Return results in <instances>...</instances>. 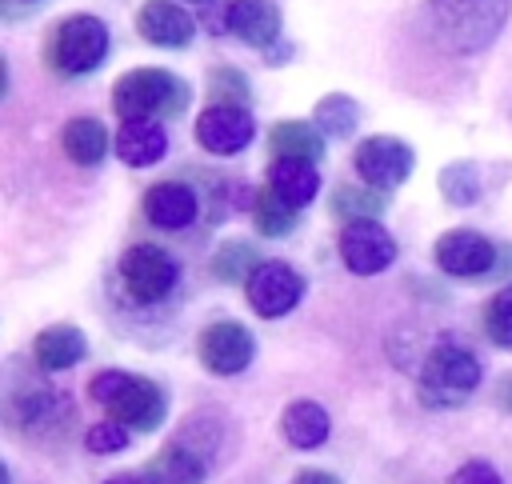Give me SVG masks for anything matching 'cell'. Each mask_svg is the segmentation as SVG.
I'll list each match as a JSON object with an SVG mask.
<instances>
[{"instance_id": "1", "label": "cell", "mask_w": 512, "mask_h": 484, "mask_svg": "<svg viewBox=\"0 0 512 484\" xmlns=\"http://www.w3.org/2000/svg\"><path fill=\"white\" fill-rule=\"evenodd\" d=\"M432 24L452 52H480L496 40L512 0H428Z\"/></svg>"}, {"instance_id": "2", "label": "cell", "mask_w": 512, "mask_h": 484, "mask_svg": "<svg viewBox=\"0 0 512 484\" xmlns=\"http://www.w3.org/2000/svg\"><path fill=\"white\" fill-rule=\"evenodd\" d=\"M188 104V84L164 68H136L112 84V108L124 120H152L176 116Z\"/></svg>"}, {"instance_id": "3", "label": "cell", "mask_w": 512, "mask_h": 484, "mask_svg": "<svg viewBox=\"0 0 512 484\" xmlns=\"http://www.w3.org/2000/svg\"><path fill=\"white\" fill-rule=\"evenodd\" d=\"M88 388H92V400H100L108 408V416L120 424L148 432L164 420V392L136 372H100V376H92Z\"/></svg>"}, {"instance_id": "4", "label": "cell", "mask_w": 512, "mask_h": 484, "mask_svg": "<svg viewBox=\"0 0 512 484\" xmlns=\"http://www.w3.org/2000/svg\"><path fill=\"white\" fill-rule=\"evenodd\" d=\"M108 56V28L96 16H68L52 28L48 40V64L64 76H84Z\"/></svg>"}, {"instance_id": "5", "label": "cell", "mask_w": 512, "mask_h": 484, "mask_svg": "<svg viewBox=\"0 0 512 484\" xmlns=\"http://www.w3.org/2000/svg\"><path fill=\"white\" fill-rule=\"evenodd\" d=\"M476 384H480V360L468 348L440 344L424 360V372H420V396H424V404H436V408L440 404H460Z\"/></svg>"}, {"instance_id": "6", "label": "cell", "mask_w": 512, "mask_h": 484, "mask_svg": "<svg viewBox=\"0 0 512 484\" xmlns=\"http://www.w3.org/2000/svg\"><path fill=\"white\" fill-rule=\"evenodd\" d=\"M120 276H124V288L132 300L140 304H152L160 296L172 292L176 284V260L160 248V244H132L120 260Z\"/></svg>"}, {"instance_id": "7", "label": "cell", "mask_w": 512, "mask_h": 484, "mask_svg": "<svg viewBox=\"0 0 512 484\" xmlns=\"http://www.w3.org/2000/svg\"><path fill=\"white\" fill-rule=\"evenodd\" d=\"M340 256H344L348 272L376 276L396 260V240L376 220H348L340 232Z\"/></svg>"}, {"instance_id": "8", "label": "cell", "mask_w": 512, "mask_h": 484, "mask_svg": "<svg viewBox=\"0 0 512 484\" xmlns=\"http://www.w3.org/2000/svg\"><path fill=\"white\" fill-rule=\"evenodd\" d=\"M304 296V276L280 260L256 264V272L248 276V304L256 316H284L288 308H296V300Z\"/></svg>"}, {"instance_id": "9", "label": "cell", "mask_w": 512, "mask_h": 484, "mask_svg": "<svg viewBox=\"0 0 512 484\" xmlns=\"http://www.w3.org/2000/svg\"><path fill=\"white\" fill-rule=\"evenodd\" d=\"M352 164H356V172H360L364 184L392 188V184L408 180V172H412V148L404 140H396V136H368L356 148Z\"/></svg>"}, {"instance_id": "10", "label": "cell", "mask_w": 512, "mask_h": 484, "mask_svg": "<svg viewBox=\"0 0 512 484\" xmlns=\"http://www.w3.org/2000/svg\"><path fill=\"white\" fill-rule=\"evenodd\" d=\"M252 132H256V124H252L248 108H240V104H212V108H204L200 120H196V140H200V148H208V152H216V156H232V152L248 148Z\"/></svg>"}, {"instance_id": "11", "label": "cell", "mask_w": 512, "mask_h": 484, "mask_svg": "<svg viewBox=\"0 0 512 484\" xmlns=\"http://www.w3.org/2000/svg\"><path fill=\"white\" fill-rule=\"evenodd\" d=\"M436 264L448 276H484L496 264V248L488 236H480L472 228H452L436 240Z\"/></svg>"}, {"instance_id": "12", "label": "cell", "mask_w": 512, "mask_h": 484, "mask_svg": "<svg viewBox=\"0 0 512 484\" xmlns=\"http://www.w3.org/2000/svg\"><path fill=\"white\" fill-rule=\"evenodd\" d=\"M200 360L208 372L216 376H236L248 368L252 360V336L244 324L236 320H224V324H212L204 336H200Z\"/></svg>"}, {"instance_id": "13", "label": "cell", "mask_w": 512, "mask_h": 484, "mask_svg": "<svg viewBox=\"0 0 512 484\" xmlns=\"http://www.w3.org/2000/svg\"><path fill=\"white\" fill-rule=\"evenodd\" d=\"M136 28L148 44H160V48H184L196 32L192 16L172 0H148L136 16Z\"/></svg>"}, {"instance_id": "14", "label": "cell", "mask_w": 512, "mask_h": 484, "mask_svg": "<svg viewBox=\"0 0 512 484\" xmlns=\"http://www.w3.org/2000/svg\"><path fill=\"white\" fill-rule=\"evenodd\" d=\"M224 28H228L232 36H240L244 44L264 48V44H272L276 32H280V12H276L272 0H232V4L224 8Z\"/></svg>"}, {"instance_id": "15", "label": "cell", "mask_w": 512, "mask_h": 484, "mask_svg": "<svg viewBox=\"0 0 512 484\" xmlns=\"http://www.w3.org/2000/svg\"><path fill=\"white\" fill-rule=\"evenodd\" d=\"M144 216L156 224V228H184L192 224L196 216V192L180 180H164V184H152L144 192Z\"/></svg>"}, {"instance_id": "16", "label": "cell", "mask_w": 512, "mask_h": 484, "mask_svg": "<svg viewBox=\"0 0 512 484\" xmlns=\"http://www.w3.org/2000/svg\"><path fill=\"white\" fill-rule=\"evenodd\" d=\"M168 148V136L156 120H124L120 132H116V156L132 168H144V164H156Z\"/></svg>"}, {"instance_id": "17", "label": "cell", "mask_w": 512, "mask_h": 484, "mask_svg": "<svg viewBox=\"0 0 512 484\" xmlns=\"http://www.w3.org/2000/svg\"><path fill=\"white\" fill-rule=\"evenodd\" d=\"M268 188L280 192L292 208H304L316 188H320V176L312 168V160H296V156H276L272 168H268Z\"/></svg>"}, {"instance_id": "18", "label": "cell", "mask_w": 512, "mask_h": 484, "mask_svg": "<svg viewBox=\"0 0 512 484\" xmlns=\"http://www.w3.org/2000/svg\"><path fill=\"white\" fill-rule=\"evenodd\" d=\"M84 336H80V328H72V324H56V328H48V332H40L36 336V364L44 368V372H64V368H72L76 360H84Z\"/></svg>"}, {"instance_id": "19", "label": "cell", "mask_w": 512, "mask_h": 484, "mask_svg": "<svg viewBox=\"0 0 512 484\" xmlns=\"http://www.w3.org/2000/svg\"><path fill=\"white\" fill-rule=\"evenodd\" d=\"M148 484H204V464L196 452L180 448V444H164L148 468H144Z\"/></svg>"}, {"instance_id": "20", "label": "cell", "mask_w": 512, "mask_h": 484, "mask_svg": "<svg viewBox=\"0 0 512 484\" xmlns=\"http://www.w3.org/2000/svg\"><path fill=\"white\" fill-rule=\"evenodd\" d=\"M64 152L76 160V164H100L104 160V152H108V132H104V124L100 120H92V116H76V120H68L64 124Z\"/></svg>"}, {"instance_id": "21", "label": "cell", "mask_w": 512, "mask_h": 484, "mask_svg": "<svg viewBox=\"0 0 512 484\" xmlns=\"http://www.w3.org/2000/svg\"><path fill=\"white\" fill-rule=\"evenodd\" d=\"M268 144H272V156H296V160H320L324 156L320 132L312 124H304V120H280V124H272Z\"/></svg>"}, {"instance_id": "22", "label": "cell", "mask_w": 512, "mask_h": 484, "mask_svg": "<svg viewBox=\"0 0 512 484\" xmlns=\"http://www.w3.org/2000/svg\"><path fill=\"white\" fill-rule=\"evenodd\" d=\"M284 440L288 444H296V448H316V444H324V436H328V412L320 408V404H312V400H296L288 412H284Z\"/></svg>"}, {"instance_id": "23", "label": "cell", "mask_w": 512, "mask_h": 484, "mask_svg": "<svg viewBox=\"0 0 512 484\" xmlns=\"http://www.w3.org/2000/svg\"><path fill=\"white\" fill-rule=\"evenodd\" d=\"M252 212H256V232H264V236H284V232L296 228V208L272 188L256 192V208Z\"/></svg>"}, {"instance_id": "24", "label": "cell", "mask_w": 512, "mask_h": 484, "mask_svg": "<svg viewBox=\"0 0 512 484\" xmlns=\"http://www.w3.org/2000/svg\"><path fill=\"white\" fill-rule=\"evenodd\" d=\"M484 328H488L492 344L512 348V284L492 296V304H488V312H484Z\"/></svg>"}, {"instance_id": "25", "label": "cell", "mask_w": 512, "mask_h": 484, "mask_svg": "<svg viewBox=\"0 0 512 484\" xmlns=\"http://www.w3.org/2000/svg\"><path fill=\"white\" fill-rule=\"evenodd\" d=\"M220 280H240V276H252L256 272V256H252V248H244V244H228V248H220L216 252V268H212Z\"/></svg>"}, {"instance_id": "26", "label": "cell", "mask_w": 512, "mask_h": 484, "mask_svg": "<svg viewBox=\"0 0 512 484\" xmlns=\"http://www.w3.org/2000/svg\"><path fill=\"white\" fill-rule=\"evenodd\" d=\"M316 116H320V128L332 132V136H344V132L356 124V108H352V100H344V96H328V100H320Z\"/></svg>"}, {"instance_id": "27", "label": "cell", "mask_w": 512, "mask_h": 484, "mask_svg": "<svg viewBox=\"0 0 512 484\" xmlns=\"http://www.w3.org/2000/svg\"><path fill=\"white\" fill-rule=\"evenodd\" d=\"M380 196H372V192H352V188H336V200H332V208L340 212V216H352V220H372L376 212H380Z\"/></svg>"}, {"instance_id": "28", "label": "cell", "mask_w": 512, "mask_h": 484, "mask_svg": "<svg viewBox=\"0 0 512 484\" xmlns=\"http://www.w3.org/2000/svg\"><path fill=\"white\" fill-rule=\"evenodd\" d=\"M440 188L448 192V200H452V204H472V196H476L480 180H476V172H472L468 164H452V168L440 176Z\"/></svg>"}, {"instance_id": "29", "label": "cell", "mask_w": 512, "mask_h": 484, "mask_svg": "<svg viewBox=\"0 0 512 484\" xmlns=\"http://www.w3.org/2000/svg\"><path fill=\"white\" fill-rule=\"evenodd\" d=\"M84 444H88L92 452H116V448H124V444H128V428H124L120 420H100V424H92V428H88Z\"/></svg>"}, {"instance_id": "30", "label": "cell", "mask_w": 512, "mask_h": 484, "mask_svg": "<svg viewBox=\"0 0 512 484\" xmlns=\"http://www.w3.org/2000/svg\"><path fill=\"white\" fill-rule=\"evenodd\" d=\"M452 484H500V476H496L492 464H484V460H468V464H460V468L452 472Z\"/></svg>"}, {"instance_id": "31", "label": "cell", "mask_w": 512, "mask_h": 484, "mask_svg": "<svg viewBox=\"0 0 512 484\" xmlns=\"http://www.w3.org/2000/svg\"><path fill=\"white\" fill-rule=\"evenodd\" d=\"M296 484H340V480H336V476H328V472L308 468V472H300V476H296Z\"/></svg>"}, {"instance_id": "32", "label": "cell", "mask_w": 512, "mask_h": 484, "mask_svg": "<svg viewBox=\"0 0 512 484\" xmlns=\"http://www.w3.org/2000/svg\"><path fill=\"white\" fill-rule=\"evenodd\" d=\"M104 484H148V476H136V472H116V476H108Z\"/></svg>"}, {"instance_id": "33", "label": "cell", "mask_w": 512, "mask_h": 484, "mask_svg": "<svg viewBox=\"0 0 512 484\" xmlns=\"http://www.w3.org/2000/svg\"><path fill=\"white\" fill-rule=\"evenodd\" d=\"M192 4H208V0H192Z\"/></svg>"}]
</instances>
